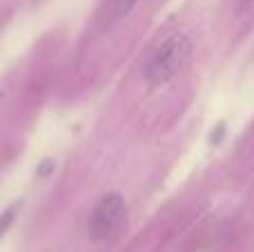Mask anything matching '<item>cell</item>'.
Here are the masks:
<instances>
[{
    "label": "cell",
    "instance_id": "obj_1",
    "mask_svg": "<svg viewBox=\"0 0 254 252\" xmlns=\"http://www.w3.org/2000/svg\"><path fill=\"white\" fill-rule=\"evenodd\" d=\"M190 49H192V45H190V38L185 34H172L167 38H163L152 49V54L147 56V61L143 65L145 83L149 87L167 85L181 71V67L185 65Z\"/></svg>",
    "mask_w": 254,
    "mask_h": 252
},
{
    "label": "cell",
    "instance_id": "obj_2",
    "mask_svg": "<svg viewBox=\"0 0 254 252\" xmlns=\"http://www.w3.org/2000/svg\"><path fill=\"white\" fill-rule=\"evenodd\" d=\"M127 201L119 192H110L96 203L87 219V235L92 241H107L123 230L127 221Z\"/></svg>",
    "mask_w": 254,
    "mask_h": 252
},
{
    "label": "cell",
    "instance_id": "obj_3",
    "mask_svg": "<svg viewBox=\"0 0 254 252\" xmlns=\"http://www.w3.org/2000/svg\"><path fill=\"white\" fill-rule=\"evenodd\" d=\"M140 2H143V0H107L105 11H103L101 22H98L101 31H110V29H114L116 25H121L125 18H129L131 13H134V9L138 7Z\"/></svg>",
    "mask_w": 254,
    "mask_h": 252
},
{
    "label": "cell",
    "instance_id": "obj_4",
    "mask_svg": "<svg viewBox=\"0 0 254 252\" xmlns=\"http://www.w3.org/2000/svg\"><path fill=\"white\" fill-rule=\"evenodd\" d=\"M250 4H254V0H241V2H239V7H241V9H248Z\"/></svg>",
    "mask_w": 254,
    "mask_h": 252
}]
</instances>
